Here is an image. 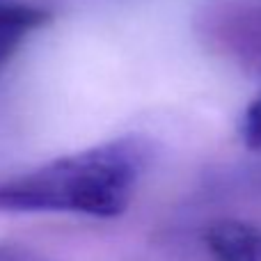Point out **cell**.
<instances>
[{"label":"cell","mask_w":261,"mask_h":261,"mask_svg":"<svg viewBox=\"0 0 261 261\" xmlns=\"http://www.w3.org/2000/svg\"><path fill=\"white\" fill-rule=\"evenodd\" d=\"M149 161L151 147L133 135L64 153L0 179V213L117 218L133 202Z\"/></svg>","instance_id":"1"},{"label":"cell","mask_w":261,"mask_h":261,"mask_svg":"<svg viewBox=\"0 0 261 261\" xmlns=\"http://www.w3.org/2000/svg\"><path fill=\"white\" fill-rule=\"evenodd\" d=\"M204 248L213 261H261V229L248 220L222 218L206 227Z\"/></svg>","instance_id":"2"},{"label":"cell","mask_w":261,"mask_h":261,"mask_svg":"<svg viewBox=\"0 0 261 261\" xmlns=\"http://www.w3.org/2000/svg\"><path fill=\"white\" fill-rule=\"evenodd\" d=\"M50 21L46 9L18 0H0V67L16 55L25 39Z\"/></svg>","instance_id":"3"},{"label":"cell","mask_w":261,"mask_h":261,"mask_svg":"<svg viewBox=\"0 0 261 261\" xmlns=\"http://www.w3.org/2000/svg\"><path fill=\"white\" fill-rule=\"evenodd\" d=\"M241 140L248 149L261 151V96H257L245 108L243 117H241Z\"/></svg>","instance_id":"4"},{"label":"cell","mask_w":261,"mask_h":261,"mask_svg":"<svg viewBox=\"0 0 261 261\" xmlns=\"http://www.w3.org/2000/svg\"><path fill=\"white\" fill-rule=\"evenodd\" d=\"M0 261H48L35 248L21 243H0Z\"/></svg>","instance_id":"5"}]
</instances>
